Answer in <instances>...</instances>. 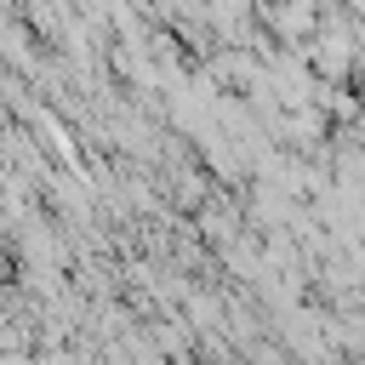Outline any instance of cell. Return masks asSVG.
<instances>
[{
  "label": "cell",
  "mask_w": 365,
  "mask_h": 365,
  "mask_svg": "<svg viewBox=\"0 0 365 365\" xmlns=\"http://www.w3.org/2000/svg\"><path fill=\"white\" fill-rule=\"evenodd\" d=\"M245 348H251V365H285L279 348H262V342H245Z\"/></svg>",
  "instance_id": "cell-3"
},
{
  "label": "cell",
  "mask_w": 365,
  "mask_h": 365,
  "mask_svg": "<svg viewBox=\"0 0 365 365\" xmlns=\"http://www.w3.org/2000/svg\"><path fill=\"white\" fill-rule=\"evenodd\" d=\"M205 182H211L205 171H177V177H171V200H177L182 211H200V205L211 200V188H205Z\"/></svg>",
  "instance_id": "cell-2"
},
{
  "label": "cell",
  "mask_w": 365,
  "mask_h": 365,
  "mask_svg": "<svg viewBox=\"0 0 365 365\" xmlns=\"http://www.w3.org/2000/svg\"><path fill=\"white\" fill-rule=\"evenodd\" d=\"M194 228L205 234V245L222 251V245H234V240L245 234V211H240V205H222V200L211 194V200L200 205V222H194Z\"/></svg>",
  "instance_id": "cell-1"
}]
</instances>
